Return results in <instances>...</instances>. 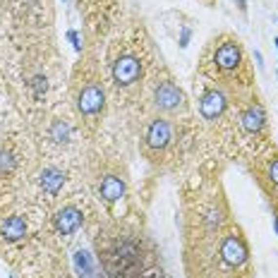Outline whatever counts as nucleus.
Instances as JSON below:
<instances>
[{"label":"nucleus","mask_w":278,"mask_h":278,"mask_svg":"<svg viewBox=\"0 0 278 278\" xmlns=\"http://www.w3.org/2000/svg\"><path fill=\"white\" fill-rule=\"evenodd\" d=\"M159 58L151 36L137 17H130L115 29L103 56L108 94L122 111H144V94Z\"/></svg>","instance_id":"nucleus-1"},{"label":"nucleus","mask_w":278,"mask_h":278,"mask_svg":"<svg viewBox=\"0 0 278 278\" xmlns=\"http://www.w3.org/2000/svg\"><path fill=\"white\" fill-rule=\"evenodd\" d=\"M230 223H235V216L218 175H201L197 182L182 190V247L211 245Z\"/></svg>","instance_id":"nucleus-2"},{"label":"nucleus","mask_w":278,"mask_h":278,"mask_svg":"<svg viewBox=\"0 0 278 278\" xmlns=\"http://www.w3.org/2000/svg\"><path fill=\"white\" fill-rule=\"evenodd\" d=\"M185 278H254V261L242 225L230 223L204 247H182Z\"/></svg>","instance_id":"nucleus-3"},{"label":"nucleus","mask_w":278,"mask_h":278,"mask_svg":"<svg viewBox=\"0 0 278 278\" xmlns=\"http://www.w3.org/2000/svg\"><path fill=\"white\" fill-rule=\"evenodd\" d=\"M67 96L72 115L79 125V132L84 139L94 141L101 135L106 111H108V84L103 72V60L94 48H86L79 53L77 62L72 65L70 82H67Z\"/></svg>","instance_id":"nucleus-4"},{"label":"nucleus","mask_w":278,"mask_h":278,"mask_svg":"<svg viewBox=\"0 0 278 278\" xmlns=\"http://www.w3.org/2000/svg\"><path fill=\"white\" fill-rule=\"evenodd\" d=\"M197 120H173L161 113H141L139 120V156L156 170H178L197 146Z\"/></svg>","instance_id":"nucleus-5"},{"label":"nucleus","mask_w":278,"mask_h":278,"mask_svg":"<svg viewBox=\"0 0 278 278\" xmlns=\"http://www.w3.org/2000/svg\"><path fill=\"white\" fill-rule=\"evenodd\" d=\"M197 75L223 86L233 96L257 89L250 56H247L240 36L233 31H218L216 36H211L206 41V46L201 48L199 60H197Z\"/></svg>","instance_id":"nucleus-6"},{"label":"nucleus","mask_w":278,"mask_h":278,"mask_svg":"<svg viewBox=\"0 0 278 278\" xmlns=\"http://www.w3.org/2000/svg\"><path fill=\"white\" fill-rule=\"evenodd\" d=\"M94 245L106 278H141L146 266L156 261L146 238L125 223L99 228Z\"/></svg>","instance_id":"nucleus-7"},{"label":"nucleus","mask_w":278,"mask_h":278,"mask_svg":"<svg viewBox=\"0 0 278 278\" xmlns=\"http://www.w3.org/2000/svg\"><path fill=\"white\" fill-rule=\"evenodd\" d=\"M34 166H36V159H34V149L27 135L17 130L2 132L0 137V209L20 201Z\"/></svg>","instance_id":"nucleus-8"},{"label":"nucleus","mask_w":278,"mask_h":278,"mask_svg":"<svg viewBox=\"0 0 278 278\" xmlns=\"http://www.w3.org/2000/svg\"><path fill=\"white\" fill-rule=\"evenodd\" d=\"M235 101V132H238V159L247 161L259 151L274 144L271 139V122L266 106L257 89L247 94L233 96Z\"/></svg>","instance_id":"nucleus-9"},{"label":"nucleus","mask_w":278,"mask_h":278,"mask_svg":"<svg viewBox=\"0 0 278 278\" xmlns=\"http://www.w3.org/2000/svg\"><path fill=\"white\" fill-rule=\"evenodd\" d=\"M141 113H161L173 120H192V103L185 94V89L178 84L175 75L170 72L161 60L156 62L149 84H146V94H144V111Z\"/></svg>","instance_id":"nucleus-10"},{"label":"nucleus","mask_w":278,"mask_h":278,"mask_svg":"<svg viewBox=\"0 0 278 278\" xmlns=\"http://www.w3.org/2000/svg\"><path fill=\"white\" fill-rule=\"evenodd\" d=\"M91 187L106 211L115 216L118 204H122L127 197V170L118 159L99 154L91 163Z\"/></svg>","instance_id":"nucleus-11"},{"label":"nucleus","mask_w":278,"mask_h":278,"mask_svg":"<svg viewBox=\"0 0 278 278\" xmlns=\"http://www.w3.org/2000/svg\"><path fill=\"white\" fill-rule=\"evenodd\" d=\"M39 127H36V141L41 154H53L51 159H58L56 154L67 151L75 144V135L79 132V125L75 115H65L60 111L39 113ZM82 135V132H79Z\"/></svg>","instance_id":"nucleus-12"},{"label":"nucleus","mask_w":278,"mask_h":278,"mask_svg":"<svg viewBox=\"0 0 278 278\" xmlns=\"http://www.w3.org/2000/svg\"><path fill=\"white\" fill-rule=\"evenodd\" d=\"M89 221V209L86 201L79 195H72L70 199L60 201L56 209L48 214L46 228H43V242H65L70 238H75Z\"/></svg>","instance_id":"nucleus-13"},{"label":"nucleus","mask_w":278,"mask_h":278,"mask_svg":"<svg viewBox=\"0 0 278 278\" xmlns=\"http://www.w3.org/2000/svg\"><path fill=\"white\" fill-rule=\"evenodd\" d=\"M247 170L254 178L259 192L269 201L274 216H278V146L271 144L269 149L259 151L257 156H252L245 161Z\"/></svg>","instance_id":"nucleus-14"},{"label":"nucleus","mask_w":278,"mask_h":278,"mask_svg":"<svg viewBox=\"0 0 278 278\" xmlns=\"http://www.w3.org/2000/svg\"><path fill=\"white\" fill-rule=\"evenodd\" d=\"M141 278H166V274H163L161 264H159V261H154V264H149V266H146V271H144V276H141Z\"/></svg>","instance_id":"nucleus-15"},{"label":"nucleus","mask_w":278,"mask_h":278,"mask_svg":"<svg viewBox=\"0 0 278 278\" xmlns=\"http://www.w3.org/2000/svg\"><path fill=\"white\" fill-rule=\"evenodd\" d=\"M67 39L72 41V46H75V51H77V53H82V51H84V46H82V39H79V34H77L75 29H72V31H67Z\"/></svg>","instance_id":"nucleus-16"},{"label":"nucleus","mask_w":278,"mask_h":278,"mask_svg":"<svg viewBox=\"0 0 278 278\" xmlns=\"http://www.w3.org/2000/svg\"><path fill=\"white\" fill-rule=\"evenodd\" d=\"M238 7L245 12V10H247V0H238Z\"/></svg>","instance_id":"nucleus-17"},{"label":"nucleus","mask_w":278,"mask_h":278,"mask_svg":"<svg viewBox=\"0 0 278 278\" xmlns=\"http://www.w3.org/2000/svg\"><path fill=\"white\" fill-rule=\"evenodd\" d=\"M201 2H204L206 7H214V5H216V0H201Z\"/></svg>","instance_id":"nucleus-18"},{"label":"nucleus","mask_w":278,"mask_h":278,"mask_svg":"<svg viewBox=\"0 0 278 278\" xmlns=\"http://www.w3.org/2000/svg\"><path fill=\"white\" fill-rule=\"evenodd\" d=\"M274 228H276V233H278V216H274Z\"/></svg>","instance_id":"nucleus-19"},{"label":"nucleus","mask_w":278,"mask_h":278,"mask_svg":"<svg viewBox=\"0 0 278 278\" xmlns=\"http://www.w3.org/2000/svg\"><path fill=\"white\" fill-rule=\"evenodd\" d=\"M276 48H278V36H276Z\"/></svg>","instance_id":"nucleus-20"},{"label":"nucleus","mask_w":278,"mask_h":278,"mask_svg":"<svg viewBox=\"0 0 278 278\" xmlns=\"http://www.w3.org/2000/svg\"><path fill=\"white\" fill-rule=\"evenodd\" d=\"M0 62H2V60H0Z\"/></svg>","instance_id":"nucleus-21"}]
</instances>
